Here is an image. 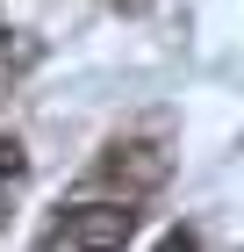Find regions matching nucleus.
<instances>
[{
    "mask_svg": "<svg viewBox=\"0 0 244 252\" xmlns=\"http://www.w3.org/2000/svg\"><path fill=\"white\" fill-rule=\"evenodd\" d=\"M136 238V209L122 202H86V209H65L43 231V245H130Z\"/></svg>",
    "mask_w": 244,
    "mask_h": 252,
    "instance_id": "obj_1",
    "label": "nucleus"
},
{
    "mask_svg": "<svg viewBox=\"0 0 244 252\" xmlns=\"http://www.w3.org/2000/svg\"><path fill=\"white\" fill-rule=\"evenodd\" d=\"M165 173H172V152H158V144H115V152L94 166V180H108V188H130V194L158 188Z\"/></svg>",
    "mask_w": 244,
    "mask_h": 252,
    "instance_id": "obj_2",
    "label": "nucleus"
},
{
    "mask_svg": "<svg viewBox=\"0 0 244 252\" xmlns=\"http://www.w3.org/2000/svg\"><path fill=\"white\" fill-rule=\"evenodd\" d=\"M29 58H36V43H7V36H0V101H7V87L22 79V65H29Z\"/></svg>",
    "mask_w": 244,
    "mask_h": 252,
    "instance_id": "obj_3",
    "label": "nucleus"
},
{
    "mask_svg": "<svg viewBox=\"0 0 244 252\" xmlns=\"http://www.w3.org/2000/svg\"><path fill=\"white\" fill-rule=\"evenodd\" d=\"M0 173H22V144L15 137H0Z\"/></svg>",
    "mask_w": 244,
    "mask_h": 252,
    "instance_id": "obj_4",
    "label": "nucleus"
},
{
    "mask_svg": "<svg viewBox=\"0 0 244 252\" xmlns=\"http://www.w3.org/2000/svg\"><path fill=\"white\" fill-rule=\"evenodd\" d=\"M0 231H7V194H0Z\"/></svg>",
    "mask_w": 244,
    "mask_h": 252,
    "instance_id": "obj_5",
    "label": "nucleus"
},
{
    "mask_svg": "<svg viewBox=\"0 0 244 252\" xmlns=\"http://www.w3.org/2000/svg\"><path fill=\"white\" fill-rule=\"evenodd\" d=\"M122 7H136V0H122Z\"/></svg>",
    "mask_w": 244,
    "mask_h": 252,
    "instance_id": "obj_6",
    "label": "nucleus"
}]
</instances>
